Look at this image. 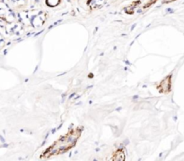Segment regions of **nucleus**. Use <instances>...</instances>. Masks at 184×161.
<instances>
[{
    "mask_svg": "<svg viewBox=\"0 0 184 161\" xmlns=\"http://www.w3.org/2000/svg\"><path fill=\"white\" fill-rule=\"evenodd\" d=\"M170 88H171V78H170V76L162 81L157 86V89L160 92H168L170 91Z\"/></svg>",
    "mask_w": 184,
    "mask_h": 161,
    "instance_id": "2",
    "label": "nucleus"
},
{
    "mask_svg": "<svg viewBox=\"0 0 184 161\" xmlns=\"http://www.w3.org/2000/svg\"><path fill=\"white\" fill-rule=\"evenodd\" d=\"M82 133V128H75L68 133L59 138L58 141H56L50 147H49L45 152L41 155V157H50L55 155L62 154L76 144L77 140L79 139Z\"/></svg>",
    "mask_w": 184,
    "mask_h": 161,
    "instance_id": "1",
    "label": "nucleus"
},
{
    "mask_svg": "<svg viewBox=\"0 0 184 161\" xmlns=\"http://www.w3.org/2000/svg\"><path fill=\"white\" fill-rule=\"evenodd\" d=\"M125 159V155L122 151V150H118L114 154H113V157L111 160H124Z\"/></svg>",
    "mask_w": 184,
    "mask_h": 161,
    "instance_id": "3",
    "label": "nucleus"
}]
</instances>
